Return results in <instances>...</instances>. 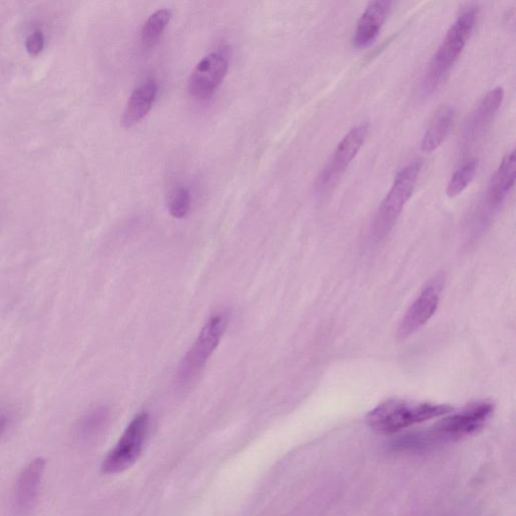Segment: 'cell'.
<instances>
[{"mask_svg":"<svg viewBox=\"0 0 516 516\" xmlns=\"http://www.w3.org/2000/svg\"><path fill=\"white\" fill-rule=\"evenodd\" d=\"M495 410L490 401L470 403L458 413L448 416L428 430L410 433L399 439V448L418 449L428 448L438 444L455 442L480 432L489 421Z\"/></svg>","mask_w":516,"mask_h":516,"instance_id":"1","label":"cell"},{"mask_svg":"<svg viewBox=\"0 0 516 516\" xmlns=\"http://www.w3.org/2000/svg\"><path fill=\"white\" fill-rule=\"evenodd\" d=\"M478 11L480 10L476 5H468L449 28L425 74L423 84L425 94H433L445 83L472 35Z\"/></svg>","mask_w":516,"mask_h":516,"instance_id":"2","label":"cell"},{"mask_svg":"<svg viewBox=\"0 0 516 516\" xmlns=\"http://www.w3.org/2000/svg\"><path fill=\"white\" fill-rule=\"evenodd\" d=\"M454 408L430 402L388 400L369 411L366 422L380 433H394L411 425L450 415Z\"/></svg>","mask_w":516,"mask_h":516,"instance_id":"3","label":"cell"},{"mask_svg":"<svg viewBox=\"0 0 516 516\" xmlns=\"http://www.w3.org/2000/svg\"><path fill=\"white\" fill-rule=\"evenodd\" d=\"M229 317L226 312H219L208 319L188 353L183 359L177 373V383L187 387L197 378L204 369L209 359L218 347L226 333Z\"/></svg>","mask_w":516,"mask_h":516,"instance_id":"4","label":"cell"},{"mask_svg":"<svg viewBox=\"0 0 516 516\" xmlns=\"http://www.w3.org/2000/svg\"><path fill=\"white\" fill-rule=\"evenodd\" d=\"M420 171L421 163L414 161L394 177L391 189L381 202L374 218L372 226L374 236L384 237L393 228L403 207L413 195Z\"/></svg>","mask_w":516,"mask_h":516,"instance_id":"5","label":"cell"},{"mask_svg":"<svg viewBox=\"0 0 516 516\" xmlns=\"http://www.w3.org/2000/svg\"><path fill=\"white\" fill-rule=\"evenodd\" d=\"M148 425L149 417L146 413H140L132 418L121 439L104 460L103 473H122L137 462L146 445Z\"/></svg>","mask_w":516,"mask_h":516,"instance_id":"6","label":"cell"},{"mask_svg":"<svg viewBox=\"0 0 516 516\" xmlns=\"http://www.w3.org/2000/svg\"><path fill=\"white\" fill-rule=\"evenodd\" d=\"M368 123L358 124L351 129L335 148L330 161L321 171L317 179L318 190H329L345 173L356 155L362 148L369 136Z\"/></svg>","mask_w":516,"mask_h":516,"instance_id":"7","label":"cell"},{"mask_svg":"<svg viewBox=\"0 0 516 516\" xmlns=\"http://www.w3.org/2000/svg\"><path fill=\"white\" fill-rule=\"evenodd\" d=\"M443 285L442 274L436 275L425 285L401 322L398 332L400 339L409 338L428 323L438 309Z\"/></svg>","mask_w":516,"mask_h":516,"instance_id":"8","label":"cell"},{"mask_svg":"<svg viewBox=\"0 0 516 516\" xmlns=\"http://www.w3.org/2000/svg\"><path fill=\"white\" fill-rule=\"evenodd\" d=\"M46 460L36 458L22 469L11 500L12 516H28L39 498Z\"/></svg>","mask_w":516,"mask_h":516,"instance_id":"9","label":"cell"},{"mask_svg":"<svg viewBox=\"0 0 516 516\" xmlns=\"http://www.w3.org/2000/svg\"><path fill=\"white\" fill-rule=\"evenodd\" d=\"M227 59L220 54H210L202 59L189 79V93L200 100L207 99L220 86L228 72Z\"/></svg>","mask_w":516,"mask_h":516,"instance_id":"10","label":"cell"},{"mask_svg":"<svg viewBox=\"0 0 516 516\" xmlns=\"http://www.w3.org/2000/svg\"><path fill=\"white\" fill-rule=\"evenodd\" d=\"M393 4L386 0H377L366 6L359 19L353 36V46L357 49L368 48L377 39L388 16Z\"/></svg>","mask_w":516,"mask_h":516,"instance_id":"11","label":"cell"},{"mask_svg":"<svg viewBox=\"0 0 516 516\" xmlns=\"http://www.w3.org/2000/svg\"><path fill=\"white\" fill-rule=\"evenodd\" d=\"M504 99L503 87L490 90L470 115L464 129L463 139L466 145L473 144L490 125Z\"/></svg>","mask_w":516,"mask_h":516,"instance_id":"12","label":"cell"},{"mask_svg":"<svg viewBox=\"0 0 516 516\" xmlns=\"http://www.w3.org/2000/svg\"><path fill=\"white\" fill-rule=\"evenodd\" d=\"M515 173L516 159L513 149L504 156L495 175L491 177L485 197V206L489 213L497 210L513 188Z\"/></svg>","mask_w":516,"mask_h":516,"instance_id":"13","label":"cell"},{"mask_svg":"<svg viewBox=\"0 0 516 516\" xmlns=\"http://www.w3.org/2000/svg\"><path fill=\"white\" fill-rule=\"evenodd\" d=\"M158 93V84L154 79H148L132 92L126 104L122 123L125 129L137 125L151 111Z\"/></svg>","mask_w":516,"mask_h":516,"instance_id":"14","label":"cell"},{"mask_svg":"<svg viewBox=\"0 0 516 516\" xmlns=\"http://www.w3.org/2000/svg\"><path fill=\"white\" fill-rule=\"evenodd\" d=\"M456 118V111L451 107L441 108L433 117L422 140L425 153H432L444 143L450 133Z\"/></svg>","mask_w":516,"mask_h":516,"instance_id":"15","label":"cell"},{"mask_svg":"<svg viewBox=\"0 0 516 516\" xmlns=\"http://www.w3.org/2000/svg\"><path fill=\"white\" fill-rule=\"evenodd\" d=\"M171 17V11L163 9L156 11L147 20L143 29H141V42H143L145 47L152 48L159 42Z\"/></svg>","mask_w":516,"mask_h":516,"instance_id":"16","label":"cell"},{"mask_svg":"<svg viewBox=\"0 0 516 516\" xmlns=\"http://www.w3.org/2000/svg\"><path fill=\"white\" fill-rule=\"evenodd\" d=\"M108 418V410L99 407L90 410L82 417L77 428V437L81 441H89L94 438L106 425Z\"/></svg>","mask_w":516,"mask_h":516,"instance_id":"17","label":"cell"},{"mask_svg":"<svg viewBox=\"0 0 516 516\" xmlns=\"http://www.w3.org/2000/svg\"><path fill=\"white\" fill-rule=\"evenodd\" d=\"M477 168L478 162L475 159H470L464 163L449 181L446 190L447 196L449 198L457 197L462 192L465 191L469 185L472 183Z\"/></svg>","mask_w":516,"mask_h":516,"instance_id":"18","label":"cell"},{"mask_svg":"<svg viewBox=\"0 0 516 516\" xmlns=\"http://www.w3.org/2000/svg\"><path fill=\"white\" fill-rule=\"evenodd\" d=\"M191 208V196L188 190L177 188L169 199V212L177 219L184 218Z\"/></svg>","mask_w":516,"mask_h":516,"instance_id":"19","label":"cell"},{"mask_svg":"<svg viewBox=\"0 0 516 516\" xmlns=\"http://www.w3.org/2000/svg\"><path fill=\"white\" fill-rule=\"evenodd\" d=\"M44 37L42 32L36 31L28 36L26 48L29 54L37 55L44 49Z\"/></svg>","mask_w":516,"mask_h":516,"instance_id":"20","label":"cell"},{"mask_svg":"<svg viewBox=\"0 0 516 516\" xmlns=\"http://www.w3.org/2000/svg\"><path fill=\"white\" fill-rule=\"evenodd\" d=\"M9 425H10L9 415L5 413H0V441H2V439L4 438L7 428H9Z\"/></svg>","mask_w":516,"mask_h":516,"instance_id":"21","label":"cell"}]
</instances>
